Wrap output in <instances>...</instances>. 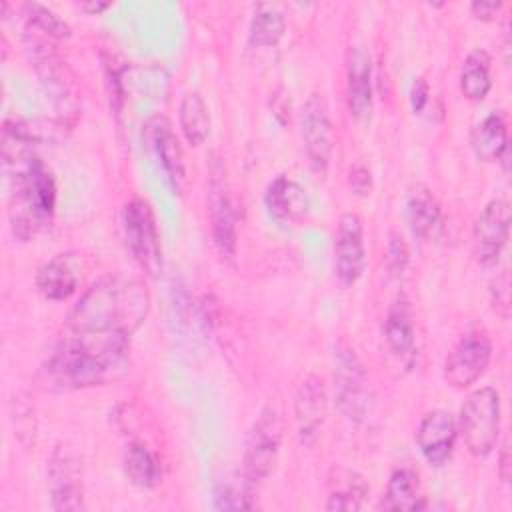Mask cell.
<instances>
[{"instance_id": "cell-20", "label": "cell", "mask_w": 512, "mask_h": 512, "mask_svg": "<svg viewBox=\"0 0 512 512\" xmlns=\"http://www.w3.org/2000/svg\"><path fill=\"white\" fill-rule=\"evenodd\" d=\"M384 338L392 354L406 366H412L416 358V328L410 302L404 296L396 298L386 312Z\"/></svg>"}, {"instance_id": "cell-8", "label": "cell", "mask_w": 512, "mask_h": 512, "mask_svg": "<svg viewBox=\"0 0 512 512\" xmlns=\"http://www.w3.org/2000/svg\"><path fill=\"white\" fill-rule=\"evenodd\" d=\"M48 482L54 510H82V460L68 444H58L48 460Z\"/></svg>"}, {"instance_id": "cell-10", "label": "cell", "mask_w": 512, "mask_h": 512, "mask_svg": "<svg viewBox=\"0 0 512 512\" xmlns=\"http://www.w3.org/2000/svg\"><path fill=\"white\" fill-rule=\"evenodd\" d=\"M366 268L364 224L356 212H344L334 232V270L344 286H354Z\"/></svg>"}, {"instance_id": "cell-5", "label": "cell", "mask_w": 512, "mask_h": 512, "mask_svg": "<svg viewBox=\"0 0 512 512\" xmlns=\"http://www.w3.org/2000/svg\"><path fill=\"white\" fill-rule=\"evenodd\" d=\"M460 434L468 452L486 458L500 434V394L492 386L468 394L460 408Z\"/></svg>"}, {"instance_id": "cell-13", "label": "cell", "mask_w": 512, "mask_h": 512, "mask_svg": "<svg viewBox=\"0 0 512 512\" xmlns=\"http://www.w3.org/2000/svg\"><path fill=\"white\" fill-rule=\"evenodd\" d=\"M334 390H336V400L340 410L350 420H360L366 414V406H368L366 374L354 350L350 348L338 350L336 354Z\"/></svg>"}, {"instance_id": "cell-14", "label": "cell", "mask_w": 512, "mask_h": 512, "mask_svg": "<svg viewBox=\"0 0 512 512\" xmlns=\"http://www.w3.org/2000/svg\"><path fill=\"white\" fill-rule=\"evenodd\" d=\"M328 414V394L324 380L308 374L294 396V420L302 444H312Z\"/></svg>"}, {"instance_id": "cell-29", "label": "cell", "mask_w": 512, "mask_h": 512, "mask_svg": "<svg viewBox=\"0 0 512 512\" xmlns=\"http://www.w3.org/2000/svg\"><path fill=\"white\" fill-rule=\"evenodd\" d=\"M286 32V18L284 14L270 4H258L254 8L250 28H248V38L252 46L268 48L276 46Z\"/></svg>"}, {"instance_id": "cell-18", "label": "cell", "mask_w": 512, "mask_h": 512, "mask_svg": "<svg viewBox=\"0 0 512 512\" xmlns=\"http://www.w3.org/2000/svg\"><path fill=\"white\" fill-rule=\"evenodd\" d=\"M346 96L350 114L358 122L368 120L372 112V62L370 54L362 46H352L348 50Z\"/></svg>"}, {"instance_id": "cell-36", "label": "cell", "mask_w": 512, "mask_h": 512, "mask_svg": "<svg viewBox=\"0 0 512 512\" xmlns=\"http://www.w3.org/2000/svg\"><path fill=\"white\" fill-rule=\"evenodd\" d=\"M80 8L84 12H88V14H98V12L106 10V8H110V2H82Z\"/></svg>"}, {"instance_id": "cell-27", "label": "cell", "mask_w": 512, "mask_h": 512, "mask_svg": "<svg viewBox=\"0 0 512 512\" xmlns=\"http://www.w3.org/2000/svg\"><path fill=\"white\" fill-rule=\"evenodd\" d=\"M178 122L184 138L192 146H200L210 134V112L204 98L198 92L184 94L180 102Z\"/></svg>"}, {"instance_id": "cell-6", "label": "cell", "mask_w": 512, "mask_h": 512, "mask_svg": "<svg viewBox=\"0 0 512 512\" xmlns=\"http://www.w3.org/2000/svg\"><path fill=\"white\" fill-rule=\"evenodd\" d=\"M122 226L126 244L138 266L144 270L146 276L160 278L164 258L156 218L150 204L142 198H132L130 202H126L122 210Z\"/></svg>"}, {"instance_id": "cell-34", "label": "cell", "mask_w": 512, "mask_h": 512, "mask_svg": "<svg viewBox=\"0 0 512 512\" xmlns=\"http://www.w3.org/2000/svg\"><path fill=\"white\" fill-rule=\"evenodd\" d=\"M500 8H502V2H494V0H476L470 4V12L478 20H492Z\"/></svg>"}, {"instance_id": "cell-4", "label": "cell", "mask_w": 512, "mask_h": 512, "mask_svg": "<svg viewBox=\"0 0 512 512\" xmlns=\"http://www.w3.org/2000/svg\"><path fill=\"white\" fill-rule=\"evenodd\" d=\"M282 430L284 422L280 410L274 404L264 406L248 432L242 458L244 490L250 496L274 470L282 444Z\"/></svg>"}, {"instance_id": "cell-3", "label": "cell", "mask_w": 512, "mask_h": 512, "mask_svg": "<svg viewBox=\"0 0 512 512\" xmlns=\"http://www.w3.org/2000/svg\"><path fill=\"white\" fill-rule=\"evenodd\" d=\"M4 164L12 170L10 222L14 236L30 240L44 228L56 208V184L50 170L32 154L4 150Z\"/></svg>"}, {"instance_id": "cell-32", "label": "cell", "mask_w": 512, "mask_h": 512, "mask_svg": "<svg viewBox=\"0 0 512 512\" xmlns=\"http://www.w3.org/2000/svg\"><path fill=\"white\" fill-rule=\"evenodd\" d=\"M348 186L358 196L370 194V190H372V172H370V168L362 162H356L348 172Z\"/></svg>"}, {"instance_id": "cell-16", "label": "cell", "mask_w": 512, "mask_h": 512, "mask_svg": "<svg viewBox=\"0 0 512 512\" xmlns=\"http://www.w3.org/2000/svg\"><path fill=\"white\" fill-rule=\"evenodd\" d=\"M456 434L458 426L454 416L448 410L438 408L422 418L416 430V444L428 464L442 466L452 456Z\"/></svg>"}, {"instance_id": "cell-24", "label": "cell", "mask_w": 512, "mask_h": 512, "mask_svg": "<svg viewBox=\"0 0 512 512\" xmlns=\"http://www.w3.org/2000/svg\"><path fill=\"white\" fill-rule=\"evenodd\" d=\"M370 486L364 476L354 470H336V478L330 480V492L326 510H360Z\"/></svg>"}, {"instance_id": "cell-33", "label": "cell", "mask_w": 512, "mask_h": 512, "mask_svg": "<svg viewBox=\"0 0 512 512\" xmlns=\"http://www.w3.org/2000/svg\"><path fill=\"white\" fill-rule=\"evenodd\" d=\"M428 96H430L428 82L424 78H416L412 84V90H410V104H412L414 114H420L426 108Z\"/></svg>"}, {"instance_id": "cell-21", "label": "cell", "mask_w": 512, "mask_h": 512, "mask_svg": "<svg viewBox=\"0 0 512 512\" xmlns=\"http://www.w3.org/2000/svg\"><path fill=\"white\" fill-rule=\"evenodd\" d=\"M78 260L74 254H56L48 262H44L36 270V288L38 292L54 302L66 300L76 292L78 286V270H76Z\"/></svg>"}, {"instance_id": "cell-30", "label": "cell", "mask_w": 512, "mask_h": 512, "mask_svg": "<svg viewBox=\"0 0 512 512\" xmlns=\"http://www.w3.org/2000/svg\"><path fill=\"white\" fill-rule=\"evenodd\" d=\"M24 12L28 22L38 28L40 32H44L50 38H70L72 30L68 26V22H64L56 12H52L50 8L36 4V2H28L24 4Z\"/></svg>"}, {"instance_id": "cell-15", "label": "cell", "mask_w": 512, "mask_h": 512, "mask_svg": "<svg viewBox=\"0 0 512 512\" xmlns=\"http://www.w3.org/2000/svg\"><path fill=\"white\" fill-rule=\"evenodd\" d=\"M30 48H32L36 72H38L42 84L46 86V90L50 92L52 102L56 104L60 114H68L72 110V106L76 104L74 82H72L70 70L60 60V56L52 50V46H48L46 42L32 40Z\"/></svg>"}, {"instance_id": "cell-35", "label": "cell", "mask_w": 512, "mask_h": 512, "mask_svg": "<svg viewBox=\"0 0 512 512\" xmlns=\"http://www.w3.org/2000/svg\"><path fill=\"white\" fill-rule=\"evenodd\" d=\"M500 466H498V474H500V480L502 482H508L510 480V448H508V442L502 444V450H500Z\"/></svg>"}, {"instance_id": "cell-23", "label": "cell", "mask_w": 512, "mask_h": 512, "mask_svg": "<svg viewBox=\"0 0 512 512\" xmlns=\"http://www.w3.org/2000/svg\"><path fill=\"white\" fill-rule=\"evenodd\" d=\"M470 144L478 160L498 162L504 150H508V128L502 112H490L484 116L470 134Z\"/></svg>"}, {"instance_id": "cell-7", "label": "cell", "mask_w": 512, "mask_h": 512, "mask_svg": "<svg viewBox=\"0 0 512 512\" xmlns=\"http://www.w3.org/2000/svg\"><path fill=\"white\" fill-rule=\"evenodd\" d=\"M300 132L306 156L318 176H326L332 156V122L326 98L320 92L308 96L300 114Z\"/></svg>"}, {"instance_id": "cell-17", "label": "cell", "mask_w": 512, "mask_h": 512, "mask_svg": "<svg viewBox=\"0 0 512 512\" xmlns=\"http://www.w3.org/2000/svg\"><path fill=\"white\" fill-rule=\"evenodd\" d=\"M148 136L172 190L182 194L186 184V162L184 150L176 132L172 130V124L164 116H154L148 122Z\"/></svg>"}, {"instance_id": "cell-11", "label": "cell", "mask_w": 512, "mask_h": 512, "mask_svg": "<svg viewBox=\"0 0 512 512\" xmlns=\"http://www.w3.org/2000/svg\"><path fill=\"white\" fill-rule=\"evenodd\" d=\"M208 214L212 224V238L222 256L232 258L236 254L238 232H236V212L228 192L224 168L214 162L208 180Z\"/></svg>"}, {"instance_id": "cell-12", "label": "cell", "mask_w": 512, "mask_h": 512, "mask_svg": "<svg viewBox=\"0 0 512 512\" xmlns=\"http://www.w3.org/2000/svg\"><path fill=\"white\" fill-rule=\"evenodd\" d=\"M510 206L502 198L490 200L478 214L472 230L474 252L480 264L492 266L498 262L502 248L508 242Z\"/></svg>"}, {"instance_id": "cell-28", "label": "cell", "mask_w": 512, "mask_h": 512, "mask_svg": "<svg viewBox=\"0 0 512 512\" xmlns=\"http://www.w3.org/2000/svg\"><path fill=\"white\" fill-rule=\"evenodd\" d=\"M492 88L490 56L486 50H472L460 70V90L468 100H482Z\"/></svg>"}, {"instance_id": "cell-26", "label": "cell", "mask_w": 512, "mask_h": 512, "mask_svg": "<svg viewBox=\"0 0 512 512\" xmlns=\"http://www.w3.org/2000/svg\"><path fill=\"white\" fill-rule=\"evenodd\" d=\"M424 504L418 496V478L410 468H396L380 500L382 510H418Z\"/></svg>"}, {"instance_id": "cell-1", "label": "cell", "mask_w": 512, "mask_h": 512, "mask_svg": "<svg viewBox=\"0 0 512 512\" xmlns=\"http://www.w3.org/2000/svg\"><path fill=\"white\" fill-rule=\"evenodd\" d=\"M150 310V294L136 278L104 276L70 310L68 334L130 338Z\"/></svg>"}, {"instance_id": "cell-25", "label": "cell", "mask_w": 512, "mask_h": 512, "mask_svg": "<svg viewBox=\"0 0 512 512\" xmlns=\"http://www.w3.org/2000/svg\"><path fill=\"white\" fill-rule=\"evenodd\" d=\"M124 472L134 486L144 490L156 488L162 480L160 462L144 442L128 444L124 452Z\"/></svg>"}, {"instance_id": "cell-19", "label": "cell", "mask_w": 512, "mask_h": 512, "mask_svg": "<svg viewBox=\"0 0 512 512\" xmlns=\"http://www.w3.org/2000/svg\"><path fill=\"white\" fill-rule=\"evenodd\" d=\"M264 204L270 218L284 226L300 224L310 210V200L306 190L298 182L286 176H278L268 184L264 194Z\"/></svg>"}, {"instance_id": "cell-31", "label": "cell", "mask_w": 512, "mask_h": 512, "mask_svg": "<svg viewBox=\"0 0 512 512\" xmlns=\"http://www.w3.org/2000/svg\"><path fill=\"white\" fill-rule=\"evenodd\" d=\"M408 246L404 242L402 236L398 234H390V242H388V256H386V262H388V268L392 274H400L406 264H408Z\"/></svg>"}, {"instance_id": "cell-9", "label": "cell", "mask_w": 512, "mask_h": 512, "mask_svg": "<svg viewBox=\"0 0 512 512\" xmlns=\"http://www.w3.org/2000/svg\"><path fill=\"white\" fill-rule=\"evenodd\" d=\"M492 344L482 332H468L450 350L444 362V380L456 390L472 386L488 368Z\"/></svg>"}, {"instance_id": "cell-2", "label": "cell", "mask_w": 512, "mask_h": 512, "mask_svg": "<svg viewBox=\"0 0 512 512\" xmlns=\"http://www.w3.org/2000/svg\"><path fill=\"white\" fill-rule=\"evenodd\" d=\"M128 344L122 336L66 334L44 364L46 380L60 390L104 384L122 368Z\"/></svg>"}, {"instance_id": "cell-22", "label": "cell", "mask_w": 512, "mask_h": 512, "mask_svg": "<svg viewBox=\"0 0 512 512\" xmlns=\"http://www.w3.org/2000/svg\"><path fill=\"white\" fill-rule=\"evenodd\" d=\"M406 220L414 236L432 240L442 228V210L430 188L418 184L410 190L406 200Z\"/></svg>"}]
</instances>
